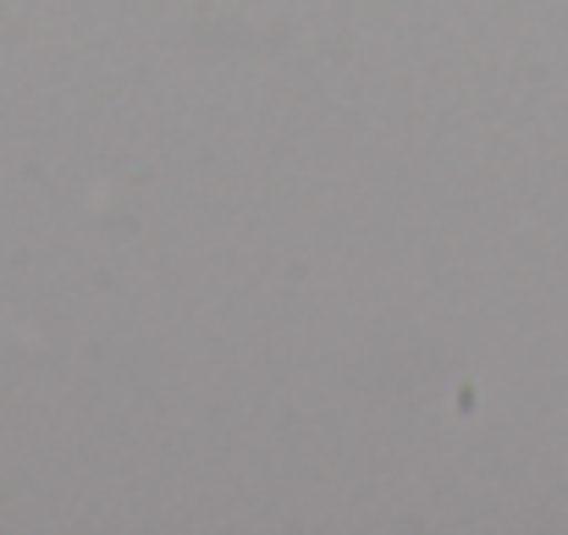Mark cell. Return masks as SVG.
<instances>
[]
</instances>
